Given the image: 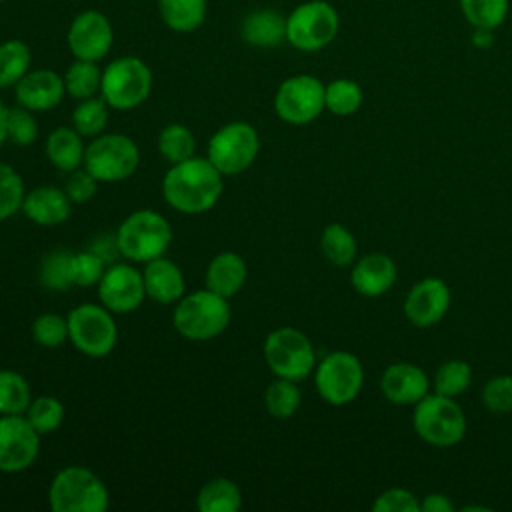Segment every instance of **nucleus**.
Segmentation results:
<instances>
[{"label":"nucleus","instance_id":"5701e85b","mask_svg":"<svg viewBox=\"0 0 512 512\" xmlns=\"http://www.w3.org/2000/svg\"><path fill=\"white\" fill-rule=\"evenodd\" d=\"M248 278L246 260L236 252L216 254L206 268V288L224 296H236Z\"/></svg>","mask_w":512,"mask_h":512},{"label":"nucleus","instance_id":"a878e982","mask_svg":"<svg viewBox=\"0 0 512 512\" xmlns=\"http://www.w3.org/2000/svg\"><path fill=\"white\" fill-rule=\"evenodd\" d=\"M240 506L242 492L238 484L224 476L208 480L196 496V508L200 512H238Z\"/></svg>","mask_w":512,"mask_h":512},{"label":"nucleus","instance_id":"a19ab883","mask_svg":"<svg viewBox=\"0 0 512 512\" xmlns=\"http://www.w3.org/2000/svg\"><path fill=\"white\" fill-rule=\"evenodd\" d=\"M32 338L36 344L56 348L68 340V320L56 312H44L32 322Z\"/></svg>","mask_w":512,"mask_h":512},{"label":"nucleus","instance_id":"1a4fd4ad","mask_svg":"<svg viewBox=\"0 0 512 512\" xmlns=\"http://www.w3.org/2000/svg\"><path fill=\"white\" fill-rule=\"evenodd\" d=\"M264 360L274 376L304 380L316 368V352L310 338L292 326L272 330L264 340Z\"/></svg>","mask_w":512,"mask_h":512},{"label":"nucleus","instance_id":"72a5a7b5","mask_svg":"<svg viewBox=\"0 0 512 512\" xmlns=\"http://www.w3.org/2000/svg\"><path fill=\"white\" fill-rule=\"evenodd\" d=\"M158 152L170 164L196 156V138L184 124H168L158 134Z\"/></svg>","mask_w":512,"mask_h":512},{"label":"nucleus","instance_id":"412c9836","mask_svg":"<svg viewBox=\"0 0 512 512\" xmlns=\"http://www.w3.org/2000/svg\"><path fill=\"white\" fill-rule=\"evenodd\" d=\"M22 212L30 222L38 226H58L70 218L72 200L62 188L38 186L26 192Z\"/></svg>","mask_w":512,"mask_h":512},{"label":"nucleus","instance_id":"f704fd0d","mask_svg":"<svg viewBox=\"0 0 512 512\" xmlns=\"http://www.w3.org/2000/svg\"><path fill=\"white\" fill-rule=\"evenodd\" d=\"M30 48L22 40H6L0 44V88L16 86L30 70Z\"/></svg>","mask_w":512,"mask_h":512},{"label":"nucleus","instance_id":"9d476101","mask_svg":"<svg viewBox=\"0 0 512 512\" xmlns=\"http://www.w3.org/2000/svg\"><path fill=\"white\" fill-rule=\"evenodd\" d=\"M140 164V150L126 134H100L84 152L82 166L98 182H120L130 178Z\"/></svg>","mask_w":512,"mask_h":512},{"label":"nucleus","instance_id":"7c9ffc66","mask_svg":"<svg viewBox=\"0 0 512 512\" xmlns=\"http://www.w3.org/2000/svg\"><path fill=\"white\" fill-rule=\"evenodd\" d=\"M460 12L474 30H496L508 16V0H458Z\"/></svg>","mask_w":512,"mask_h":512},{"label":"nucleus","instance_id":"c756f323","mask_svg":"<svg viewBox=\"0 0 512 512\" xmlns=\"http://www.w3.org/2000/svg\"><path fill=\"white\" fill-rule=\"evenodd\" d=\"M64 88L76 100L92 98L100 92L102 84V70L92 60L76 58L64 72Z\"/></svg>","mask_w":512,"mask_h":512},{"label":"nucleus","instance_id":"39448f33","mask_svg":"<svg viewBox=\"0 0 512 512\" xmlns=\"http://www.w3.org/2000/svg\"><path fill=\"white\" fill-rule=\"evenodd\" d=\"M412 426L426 444L450 448L466 434V414L454 398L430 392L414 404Z\"/></svg>","mask_w":512,"mask_h":512},{"label":"nucleus","instance_id":"b1692460","mask_svg":"<svg viewBox=\"0 0 512 512\" xmlns=\"http://www.w3.org/2000/svg\"><path fill=\"white\" fill-rule=\"evenodd\" d=\"M242 40L256 48H274L286 40V16L272 8L250 12L240 24Z\"/></svg>","mask_w":512,"mask_h":512},{"label":"nucleus","instance_id":"4be33fe9","mask_svg":"<svg viewBox=\"0 0 512 512\" xmlns=\"http://www.w3.org/2000/svg\"><path fill=\"white\" fill-rule=\"evenodd\" d=\"M142 276L146 296L158 304H176L184 296V272L166 256H158L146 262Z\"/></svg>","mask_w":512,"mask_h":512},{"label":"nucleus","instance_id":"3c124183","mask_svg":"<svg viewBox=\"0 0 512 512\" xmlns=\"http://www.w3.org/2000/svg\"><path fill=\"white\" fill-rule=\"evenodd\" d=\"M0 2H4V0H0Z\"/></svg>","mask_w":512,"mask_h":512},{"label":"nucleus","instance_id":"f3484780","mask_svg":"<svg viewBox=\"0 0 512 512\" xmlns=\"http://www.w3.org/2000/svg\"><path fill=\"white\" fill-rule=\"evenodd\" d=\"M452 302L448 284L442 278L428 276L416 282L404 298V314L412 326L430 328L438 324Z\"/></svg>","mask_w":512,"mask_h":512},{"label":"nucleus","instance_id":"ddd939ff","mask_svg":"<svg viewBox=\"0 0 512 512\" xmlns=\"http://www.w3.org/2000/svg\"><path fill=\"white\" fill-rule=\"evenodd\" d=\"M324 86L316 76L296 74L286 78L274 94V112L288 124H308L316 120L324 106Z\"/></svg>","mask_w":512,"mask_h":512},{"label":"nucleus","instance_id":"4468645a","mask_svg":"<svg viewBox=\"0 0 512 512\" xmlns=\"http://www.w3.org/2000/svg\"><path fill=\"white\" fill-rule=\"evenodd\" d=\"M40 438L24 414H0V472L30 468L40 454Z\"/></svg>","mask_w":512,"mask_h":512},{"label":"nucleus","instance_id":"49530a36","mask_svg":"<svg viewBox=\"0 0 512 512\" xmlns=\"http://www.w3.org/2000/svg\"><path fill=\"white\" fill-rule=\"evenodd\" d=\"M96 188H98V180L86 168L72 170L66 180V186H64L72 204L88 202L96 194Z\"/></svg>","mask_w":512,"mask_h":512},{"label":"nucleus","instance_id":"e433bc0d","mask_svg":"<svg viewBox=\"0 0 512 512\" xmlns=\"http://www.w3.org/2000/svg\"><path fill=\"white\" fill-rule=\"evenodd\" d=\"M64 414H66L64 404L56 396H50V394L32 398L28 410L24 412V416L28 418V422L34 426V430L40 436L56 432L64 422Z\"/></svg>","mask_w":512,"mask_h":512},{"label":"nucleus","instance_id":"ea45409f","mask_svg":"<svg viewBox=\"0 0 512 512\" xmlns=\"http://www.w3.org/2000/svg\"><path fill=\"white\" fill-rule=\"evenodd\" d=\"M26 190L22 176L6 162H0V222L22 210Z\"/></svg>","mask_w":512,"mask_h":512},{"label":"nucleus","instance_id":"dca6fc26","mask_svg":"<svg viewBox=\"0 0 512 512\" xmlns=\"http://www.w3.org/2000/svg\"><path fill=\"white\" fill-rule=\"evenodd\" d=\"M114 32L110 20L98 10L80 12L66 34V42L74 58L80 60H102L112 48Z\"/></svg>","mask_w":512,"mask_h":512},{"label":"nucleus","instance_id":"aec40b11","mask_svg":"<svg viewBox=\"0 0 512 512\" xmlns=\"http://www.w3.org/2000/svg\"><path fill=\"white\" fill-rule=\"evenodd\" d=\"M396 276H398L396 262L388 254L370 252L354 260L350 282L358 294L366 298H378L394 286Z\"/></svg>","mask_w":512,"mask_h":512},{"label":"nucleus","instance_id":"8fccbe9b","mask_svg":"<svg viewBox=\"0 0 512 512\" xmlns=\"http://www.w3.org/2000/svg\"><path fill=\"white\" fill-rule=\"evenodd\" d=\"M462 510H480L482 512V510H488V508H484V506H464Z\"/></svg>","mask_w":512,"mask_h":512},{"label":"nucleus","instance_id":"c03bdc74","mask_svg":"<svg viewBox=\"0 0 512 512\" xmlns=\"http://www.w3.org/2000/svg\"><path fill=\"white\" fill-rule=\"evenodd\" d=\"M106 262L94 252V250H84V252H76L72 256V280L74 286H96L100 282V278L104 276V266Z\"/></svg>","mask_w":512,"mask_h":512},{"label":"nucleus","instance_id":"4c0bfd02","mask_svg":"<svg viewBox=\"0 0 512 512\" xmlns=\"http://www.w3.org/2000/svg\"><path fill=\"white\" fill-rule=\"evenodd\" d=\"M470 382H472L470 364L464 362V360L452 358V360H446L438 366V370L434 374V380H432V386H434L436 394L456 398V396H460L462 392L468 390Z\"/></svg>","mask_w":512,"mask_h":512},{"label":"nucleus","instance_id":"79ce46f5","mask_svg":"<svg viewBox=\"0 0 512 512\" xmlns=\"http://www.w3.org/2000/svg\"><path fill=\"white\" fill-rule=\"evenodd\" d=\"M8 140L16 146H30L38 138V122L34 118V112L24 106H14L8 110Z\"/></svg>","mask_w":512,"mask_h":512},{"label":"nucleus","instance_id":"7ed1b4c3","mask_svg":"<svg viewBox=\"0 0 512 512\" xmlns=\"http://www.w3.org/2000/svg\"><path fill=\"white\" fill-rule=\"evenodd\" d=\"M110 494L104 480L84 466H66L56 472L48 486L52 512H104Z\"/></svg>","mask_w":512,"mask_h":512},{"label":"nucleus","instance_id":"0eeeda50","mask_svg":"<svg viewBox=\"0 0 512 512\" xmlns=\"http://www.w3.org/2000/svg\"><path fill=\"white\" fill-rule=\"evenodd\" d=\"M338 28L340 16L330 2L308 0L286 16V42L302 52H318L336 38Z\"/></svg>","mask_w":512,"mask_h":512},{"label":"nucleus","instance_id":"a18cd8bd","mask_svg":"<svg viewBox=\"0 0 512 512\" xmlns=\"http://www.w3.org/2000/svg\"><path fill=\"white\" fill-rule=\"evenodd\" d=\"M374 512H420V500L406 488H388L372 502Z\"/></svg>","mask_w":512,"mask_h":512},{"label":"nucleus","instance_id":"cd10ccee","mask_svg":"<svg viewBox=\"0 0 512 512\" xmlns=\"http://www.w3.org/2000/svg\"><path fill=\"white\" fill-rule=\"evenodd\" d=\"M320 248L326 260L340 268L354 264L358 254V244L354 234L340 222H332L322 230Z\"/></svg>","mask_w":512,"mask_h":512},{"label":"nucleus","instance_id":"473e14b6","mask_svg":"<svg viewBox=\"0 0 512 512\" xmlns=\"http://www.w3.org/2000/svg\"><path fill=\"white\" fill-rule=\"evenodd\" d=\"M32 402L28 380L10 368H0V414H24Z\"/></svg>","mask_w":512,"mask_h":512},{"label":"nucleus","instance_id":"f257e3e1","mask_svg":"<svg viewBox=\"0 0 512 512\" xmlns=\"http://www.w3.org/2000/svg\"><path fill=\"white\" fill-rule=\"evenodd\" d=\"M224 190L220 170L200 156L170 164L162 178V196L170 208L182 214H202L216 206Z\"/></svg>","mask_w":512,"mask_h":512},{"label":"nucleus","instance_id":"bb28decb","mask_svg":"<svg viewBox=\"0 0 512 512\" xmlns=\"http://www.w3.org/2000/svg\"><path fill=\"white\" fill-rule=\"evenodd\" d=\"M206 0H158L162 22L174 32H194L204 24Z\"/></svg>","mask_w":512,"mask_h":512},{"label":"nucleus","instance_id":"37998d69","mask_svg":"<svg viewBox=\"0 0 512 512\" xmlns=\"http://www.w3.org/2000/svg\"><path fill=\"white\" fill-rule=\"evenodd\" d=\"M482 404L492 414L512 412V374H500L490 378L482 386Z\"/></svg>","mask_w":512,"mask_h":512},{"label":"nucleus","instance_id":"c85d7f7f","mask_svg":"<svg viewBox=\"0 0 512 512\" xmlns=\"http://www.w3.org/2000/svg\"><path fill=\"white\" fill-rule=\"evenodd\" d=\"M72 252L64 248L50 250L40 266H38V280L50 292H66L74 286L72 280Z\"/></svg>","mask_w":512,"mask_h":512},{"label":"nucleus","instance_id":"9b49d317","mask_svg":"<svg viewBox=\"0 0 512 512\" xmlns=\"http://www.w3.org/2000/svg\"><path fill=\"white\" fill-rule=\"evenodd\" d=\"M260 152V136L248 122L236 120L224 124L208 140L206 158L222 176H236L250 168Z\"/></svg>","mask_w":512,"mask_h":512},{"label":"nucleus","instance_id":"de8ad7c7","mask_svg":"<svg viewBox=\"0 0 512 512\" xmlns=\"http://www.w3.org/2000/svg\"><path fill=\"white\" fill-rule=\"evenodd\" d=\"M454 504L446 494L430 492L420 500V512H452Z\"/></svg>","mask_w":512,"mask_h":512},{"label":"nucleus","instance_id":"2f4dec72","mask_svg":"<svg viewBox=\"0 0 512 512\" xmlns=\"http://www.w3.org/2000/svg\"><path fill=\"white\" fill-rule=\"evenodd\" d=\"M300 402L302 394L296 380L276 376V380L270 382L268 388L264 390V406L272 418L286 420L294 416L296 410L300 408Z\"/></svg>","mask_w":512,"mask_h":512},{"label":"nucleus","instance_id":"f03ea898","mask_svg":"<svg viewBox=\"0 0 512 512\" xmlns=\"http://www.w3.org/2000/svg\"><path fill=\"white\" fill-rule=\"evenodd\" d=\"M232 318L228 298L202 288L184 294L172 312L174 328L180 336L194 342H204L220 336Z\"/></svg>","mask_w":512,"mask_h":512},{"label":"nucleus","instance_id":"6ab92c4d","mask_svg":"<svg viewBox=\"0 0 512 512\" xmlns=\"http://www.w3.org/2000/svg\"><path fill=\"white\" fill-rule=\"evenodd\" d=\"M14 88L18 104L32 112H46L56 108L66 94L64 78L48 68L28 70Z\"/></svg>","mask_w":512,"mask_h":512},{"label":"nucleus","instance_id":"20e7f679","mask_svg":"<svg viewBox=\"0 0 512 512\" xmlns=\"http://www.w3.org/2000/svg\"><path fill=\"white\" fill-rule=\"evenodd\" d=\"M172 242L168 220L154 210L142 208L128 214L116 232L118 252L130 262H150L164 256Z\"/></svg>","mask_w":512,"mask_h":512},{"label":"nucleus","instance_id":"6e6552de","mask_svg":"<svg viewBox=\"0 0 512 512\" xmlns=\"http://www.w3.org/2000/svg\"><path fill=\"white\" fill-rule=\"evenodd\" d=\"M68 340L78 352L88 358L108 356L118 342V326L112 312L94 302H84L72 308L66 316Z\"/></svg>","mask_w":512,"mask_h":512},{"label":"nucleus","instance_id":"58836bf2","mask_svg":"<svg viewBox=\"0 0 512 512\" xmlns=\"http://www.w3.org/2000/svg\"><path fill=\"white\" fill-rule=\"evenodd\" d=\"M108 104L104 102V98H86L80 100L78 106L72 112V126L76 132H80L82 136L88 138H96L104 132L106 122H108Z\"/></svg>","mask_w":512,"mask_h":512},{"label":"nucleus","instance_id":"2eb2a0df","mask_svg":"<svg viewBox=\"0 0 512 512\" xmlns=\"http://www.w3.org/2000/svg\"><path fill=\"white\" fill-rule=\"evenodd\" d=\"M98 300L112 314H128L146 298L144 276L132 264H112L96 284Z\"/></svg>","mask_w":512,"mask_h":512},{"label":"nucleus","instance_id":"423d86ee","mask_svg":"<svg viewBox=\"0 0 512 512\" xmlns=\"http://www.w3.org/2000/svg\"><path fill=\"white\" fill-rule=\"evenodd\" d=\"M152 70L136 56H120L102 70L100 96L114 110H132L152 92Z\"/></svg>","mask_w":512,"mask_h":512},{"label":"nucleus","instance_id":"393cba45","mask_svg":"<svg viewBox=\"0 0 512 512\" xmlns=\"http://www.w3.org/2000/svg\"><path fill=\"white\" fill-rule=\"evenodd\" d=\"M86 146L82 134L68 126L54 128L46 138V156L52 166L64 172H72L82 166Z\"/></svg>","mask_w":512,"mask_h":512},{"label":"nucleus","instance_id":"09e8293b","mask_svg":"<svg viewBox=\"0 0 512 512\" xmlns=\"http://www.w3.org/2000/svg\"><path fill=\"white\" fill-rule=\"evenodd\" d=\"M6 120H8V108L0 102V148L4 146V142L8 140V128H6Z\"/></svg>","mask_w":512,"mask_h":512},{"label":"nucleus","instance_id":"c9c22d12","mask_svg":"<svg viewBox=\"0 0 512 512\" xmlns=\"http://www.w3.org/2000/svg\"><path fill=\"white\" fill-rule=\"evenodd\" d=\"M364 100V92L358 82L350 78H336L324 86V106L336 116L354 114Z\"/></svg>","mask_w":512,"mask_h":512},{"label":"nucleus","instance_id":"a211bd4d","mask_svg":"<svg viewBox=\"0 0 512 512\" xmlns=\"http://www.w3.org/2000/svg\"><path fill=\"white\" fill-rule=\"evenodd\" d=\"M380 390L392 404L414 406L430 394V378L418 364L394 362L382 372Z\"/></svg>","mask_w":512,"mask_h":512},{"label":"nucleus","instance_id":"f8f14e48","mask_svg":"<svg viewBox=\"0 0 512 512\" xmlns=\"http://www.w3.org/2000/svg\"><path fill=\"white\" fill-rule=\"evenodd\" d=\"M314 384L320 398L332 406H346L362 390L364 368L358 356L346 350L326 354L314 368Z\"/></svg>","mask_w":512,"mask_h":512}]
</instances>
